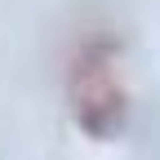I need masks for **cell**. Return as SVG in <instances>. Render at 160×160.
<instances>
[{
	"label": "cell",
	"mask_w": 160,
	"mask_h": 160,
	"mask_svg": "<svg viewBox=\"0 0 160 160\" xmlns=\"http://www.w3.org/2000/svg\"><path fill=\"white\" fill-rule=\"evenodd\" d=\"M62 102L93 138H116L129 120L125 45L107 22L76 27L62 49Z\"/></svg>",
	"instance_id": "cell-1"
}]
</instances>
